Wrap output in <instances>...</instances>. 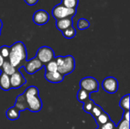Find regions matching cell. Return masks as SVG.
I'll list each match as a JSON object with an SVG mask.
<instances>
[{
  "mask_svg": "<svg viewBox=\"0 0 130 129\" xmlns=\"http://www.w3.org/2000/svg\"><path fill=\"white\" fill-rule=\"evenodd\" d=\"M9 52H10V47H8V46H2L0 47V55L2 56L4 59L8 58Z\"/></svg>",
  "mask_w": 130,
  "mask_h": 129,
  "instance_id": "cell-26",
  "label": "cell"
},
{
  "mask_svg": "<svg viewBox=\"0 0 130 129\" xmlns=\"http://www.w3.org/2000/svg\"><path fill=\"white\" fill-rule=\"evenodd\" d=\"M24 95L26 98L27 109L33 113H38L41 110L43 104L39 95Z\"/></svg>",
  "mask_w": 130,
  "mask_h": 129,
  "instance_id": "cell-6",
  "label": "cell"
},
{
  "mask_svg": "<svg viewBox=\"0 0 130 129\" xmlns=\"http://www.w3.org/2000/svg\"><path fill=\"white\" fill-rule=\"evenodd\" d=\"M90 94L88 92H87L86 90H83V89H81L78 90V94H77V99L79 102L81 103H85L86 102L87 100H90Z\"/></svg>",
  "mask_w": 130,
  "mask_h": 129,
  "instance_id": "cell-18",
  "label": "cell"
},
{
  "mask_svg": "<svg viewBox=\"0 0 130 129\" xmlns=\"http://www.w3.org/2000/svg\"><path fill=\"white\" fill-rule=\"evenodd\" d=\"M100 129H116V125L113 121L110 120L108 122H107L106 124L102 125L100 128Z\"/></svg>",
  "mask_w": 130,
  "mask_h": 129,
  "instance_id": "cell-28",
  "label": "cell"
},
{
  "mask_svg": "<svg viewBox=\"0 0 130 129\" xmlns=\"http://www.w3.org/2000/svg\"><path fill=\"white\" fill-rule=\"evenodd\" d=\"M24 2L28 5H34L37 4L38 0H24Z\"/></svg>",
  "mask_w": 130,
  "mask_h": 129,
  "instance_id": "cell-30",
  "label": "cell"
},
{
  "mask_svg": "<svg viewBox=\"0 0 130 129\" xmlns=\"http://www.w3.org/2000/svg\"><path fill=\"white\" fill-rule=\"evenodd\" d=\"M102 87L108 94H115L119 88L118 81L113 77H107L103 81Z\"/></svg>",
  "mask_w": 130,
  "mask_h": 129,
  "instance_id": "cell-7",
  "label": "cell"
},
{
  "mask_svg": "<svg viewBox=\"0 0 130 129\" xmlns=\"http://www.w3.org/2000/svg\"><path fill=\"white\" fill-rule=\"evenodd\" d=\"M26 83V79L20 70H16V71L10 76V84L11 87L13 89H18L22 87Z\"/></svg>",
  "mask_w": 130,
  "mask_h": 129,
  "instance_id": "cell-9",
  "label": "cell"
},
{
  "mask_svg": "<svg viewBox=\"0 0 130 129\" xmlns=\"http://www.w3.org/2000/svg\"><path fill=\"white\" fill-rule=\"evenodd\" d=\"M95 106V103L91 100V99L87 100L86 102L84 103L83 104V109L85 113H91V110L92 109L94 108V106Z\"/></svg>",
  "mask_w": 130,
  "mask_h": 129,
  "instance_id": "cell-24",
  "label": "cell"
},
{
  "mask_svg": "<svg viewBox=\"0 0 130 129\" xmlns=\"http://www.w3.org/2000/svg\"><path fill=\"white\" fill-rule=\"evenodd\" d=\"M73 21H72V17H66L62 19L57 20L56 22V26L58 30L60 31H63L66 29L69 28V27L72 26Z\"/></svg>",
  "mask_w": 130,
  "mask_h": 129,
  "instance_id": "cell-12",
  "label": "cell"
},
{
  "mask_svg": "<svg viewBox=\"0 0 130 129\" xmlns=\"http://www.w3.org/2000/svg\"><path fill=\"white\" fill-rule=\"evenodd\" d=\"M14 106L16 107L20 112H22V111L27 109V104L26 98H25L24 94L18 96V97L16 99L15 104Z\"/></svg>",
  "mask_w": 130,
  "mask_h": 129,
  "instance_id": "cell-14",
  "label": "cell"
},
{
  "mask_svg": "<svg viewBox=\"0 0 130 129\" xmlns=\"http://www.w3.org/2000/svg\"><path fill=\"white\" fill-rule=\"evenodd\" d=\"M55 61L57 65V71L62 76L71 74L75 69V62L72 56L55 57Z\"/></svg>",
  "mask_w": 130,
  "mask_h": 129,
  "instance_id": "cell-2",
  "label": "cell"
},
{
  "mask_svg": "<svg viewBox=\"0 0 130 129\" xmlns=\"http://www.w3.org/2000/svg\"><path fill=\"white\" fill-rule=\"evenodd\" d=\"M45 78L50 83L58 84L62 82L64 80V76H62L58 71L54 72H46L44 75Z\"/></svg>",
  "mask_w": 130,
  "mask_h": 129,
  "instance_id": "cell-11",
  "label": "cell"
},
{
  "mask_svg": "<svg viewBox=\"0 0 130 129\" xmlns=\"http://www.w3.org/2000/svg\"><path fill=\"white\" fill-rule=\"evenodd\" d=\"M45 68H46V72L57 71V65H56V62L55 61V59L49 62L48 63H46L45 65Z\"/></svg>",
  "mask_w": 130,
  "mask_h": 129,
  "instance_id": "cell-23",
  "label": "cell"
},
{
  "mask_svg": "<svg viewBox=\"0 0 130 129\" xmlns=\"http://www.w3.org/2000/svg\"><path fill=\"white\" fill-rule=\"evenodd\" d=\"M4 61H5V59H4L2 58V56L0 55V70L2 69V65H3Z\"/></svg>",
  "mask_w": 130,
  "mask_h": 129,
  "instance_id": "cell-31",
  "label": "cell"
},
{
  "mask_svg": "<svg viewBox=\"0 0 130 129\" xmlns=\"http://www.w3.org/2000/svg\"><path fill=\"white\" fill-rule=\"evenodd\" d=\"M49 19H50V15L48 12L42 9L37 11L33 16V21L37 25L46 24L48 22Z\"/></svg>",
  "mask_w": 130,
  "mask_h": 129,
  "instance_id": "cell-10",
  "label": "cell"
},
{
  "mask_svg": "<svg viewBox=\"0 0 130 129\" xmlns=\"http://www.w3.org/2000/svg\"><path fill=\"white\" fill-rule=\"evenodd\" d=\"M2 20L0 19V30L2 29Z\"/></svg>",
  "mask_w": 130,
  "mask_h": 129,
  "instance_id": "cell-32",
  "label": "cell"
},
{
  "mask_svg": "<svg viewBox=\"0 0 130 129\" xmlns=\"http://www.w3.org/2000/svg\"><path fill=\"white\" fill-rule=\"evenodd\" d=\"M129 94H126L122 97L120 102V106L124 111H129Z\"/></svg>",
  "mask_w": 130,
  "mask_h": 129,
  "instance_id": "cell-20",
  "label": "cell"
},
{
  "mask_svg": "<svg viewBox=\"0 0 130 129\" xmlns=\"http://www.w3.org/2000/svg\"><path fill=\"white\" fill-rule=\"evenodd\" d=\"M0 35H1V30H0Z\"/></svg>",
  "mask_w": 130,
  "mask_h": 129,
  "instance_id": "cell-33",
  "label": "cell"
},
{
  "mask_svg": "<svg viewBox=\"0 0 130 129\" xmlns=\"http://www.w3.org/2000/svg\"><path fill=\"white\" fill-rule=\"evenodd\" d=\"M27 56V52L24 44L21 41H18L10 47L8 59L11 65L16 68L21 62L26 60Z\"/></svg>",
  "mask_w": 130,
  "mask_h": 129,
  "instance_id": "cell-1",
  "label": "cell"
},
{
  "mask_svg": "<svg viewBox=\"0 0 130 129\" xmlns=\"http://www.w3.org/2000/svg\"><path fill=\"white\" fill-rule=\"evenodd\" d=\"M61 5L67 8L76 9L78 5V0H62Z\"/></svg>",
  "mask_w": 130,
  "mask_h": 129,
  "instance_id": "cell-19",
  "label": "cell"
},
{
  "mask_svg": "<svg viewBox=\"0 0 130 129\" xmlns=\"http://www.w3.org/2000/svg\"><path fill=\"white\" fill-rule=\"evenodd\" d=\"M116 129H129V122L122 119L118 125L116 126Z\"/></svg>",
  "mask_w": 130,
  "mask_h": 129,
  "instance_id": "cell-27",
  "label": "cell"
},
{
  "mask_svg": "<svg viewBox=\"0 0 130 129\" xmlns=\"http://www.w3.org/2000/svg\"><path fill=\"white\" fill-rule=\"evenodd\" d=\"M16 70L17 69L11 65V63L8 62V60L4 61L3 65L2 66V69H1L2 72L5 73V75H8L9 77L11 76L16 71Z\"/></svg>",
  "mask_w": 130,
  "mask_h": 129,
  "instance_id": "cell-15",
  "label": "cell"
},
{
  "mask_svg": "<svg viewBox=\"0 0 130 129\" xmlns=\"http://www.w3.org/2000/svg\"><path fill=\"white\" fill-rule=\"evenodd\" d=\"M104 111L103 110V109L100 106H98L97 104H95V106H94V108L92 109L91 110V113H90L92 117L95 119L96 118H98L101 114H102Z\"/></svg>",
  "mask_w": 130,
  "mask_h": 129,
  "instance_id": "cell-25",
  "label": "cell"
},
{
  "mask_svg": "<svg viewBox=\"0 0 130 129\" xmlns=\"http://www.w3.org/2000/svg\"><path fill=\"white\" fill-rule=\"evenodd\" d=\"M43 67V64L36 57L27 61L24 65V69L29 75H34L37 71L40 70Z\"/></svg>",
  "mask_w": 130,
  "mask_h": 129,
  "instance_id": "cell-8",
  "label": "cell"
},
{
  "mask_svg": "<svg viewBox=\"0 0 130 129\" xmlns=\"http://www.w3.org/2000/svg\"><path fill=\"white\" fill-rule=\"evenodd\" d=\"M0 88L5 91H8L11 89L10 84V77L3 72L0 74Z\"/></svg>",
  "mask_w": 130,
  "mask_h": 129,
  "instance_id": "cell-13",
  "label": "cell"
},
{
  "mask_svg": "<svg viewBox=\"0 0 130 129\" xmlns=\"http://www.w3.org/2000/svg\"><path fill=\"white\" fill-rule=\"evenodd\" d=\"M110 120V118L109 115L105 112H104L98 118L95 119V121H96V123L98 124V128H100L102 125H104V124L108 122Z\"/></svg>",
  "mask_w": 130,
  "mask_h": 129,
  "instance_id": "cell-17",
  "label": "cell"
},
{
  "mask_svg": "<svg viewBox=\"0 0 130 129\" xmlns=\"http://www.w3.org/2000/svg\"><path fill=\"white\" fill-rule=\"evenodd\" d=\"M20 111L14 106L9 108L6 112V117L11 121L17 120L20 116Z\"/></svg>",
  "mask_w": 130,
  "mask_h": 129,
  "instance_id": "cell-16",
  "label": "cell"
},
{
  "mask_svg": "<svg viewBox=\"0 0 130 129\" xmlns=\"http://www.w3.org/2000/svg\"><path fill=\"white\" fill-rule=\"evenodd\" d=\"M77 27H78V30H83L88 29L90 27V22L87 19H85V18H80L78 21Z\"/></svg>",
  "mask_w": 130,
  "mask_h": 129,
  "instance_id": "cell-22",
  "label": "cell"
},
{
  "mask_svg": "<svg viewBox=\"0 0 130 129\" xmlns=\"http://www.w3.org/2000/svg\"><path fill=\"white\" fill-rule=\"evenodd\" d=\"M80 88L86 90L89 94L97 93L99 90V84L96 78L93 77H85L79 82Z\"/></svg>",
  "mask_w": 130,
  "mask_h": 129,
  "instance_id": "cell-4",
  "label": "cell"
},
{
  "mask_svg": "<svg viewBox=\"0 0 130 129\" xmlns=\"http://www.w3.org/2000/svg\"><path fill=\"white\" fill-rule=\"evenodd\" d=\"M75 14L76 9L67 8L62 5L61 4L56 5L52 11V14L56 21L66 17H73V16H75Z\"/></svg>",
  "mask_w": 130,
  "mask_h": 129,
  "instance_id": "cell-3",
  "label": "cell"
},
{
  "mask_svg": "<svg viewBox=\"0 0 130 129\" xmlns=\"http://www.w3.org/2000/svg\"><path fill=\"white\" fill-rule=\"evenodd\" d=\"M97 129H100V128H97Z\"/></svg>",
  "mask_w": 130,
  "mask_h": 129,
  "instance_id": "cell-34",
  "label": "cell"
},
{
  "mask_svg": "<svg viewBox=\"0 0 130 129\" xmlns=\"http://www.w3.org/2000/svg\"><path fill=\"white\" fill-rule=\"evenodd\" d=\"M62 33L63 36L66 39H72L76 35V30L73 27V26H71L69 28L66 29L65 30L62 31Z\"/></svg>",
  "mask_w": 130,
  "mask_h": 129,
  "instance_id": "cell-21",
  "label": "cell"
},
{
  "mask_svg": "<svg viewBox=\"0 0 130 129\" xmlns=\"http://www.w3.org/2000/svg\"><path fill=\"white\" fill-rule=\"evenodd\" d=\"M123 119L129 122V111H124L123 114Z\"/></svg>",
  "mask_w": 130,
  "mask_h": 129,
  "instance_id": "cell-29",
  "label": "cell"
},
{
  "mask_svg": "<svg viewBox=\"0 0 130 129\" xmlns=\"http://www.w3.org/2000/svg\"><path fill=\"white\" fill-rule=\"evenodd\" d=\"M36 58L39 59L43 65L55 59V54L52 48L49 46H41L37 52Z\"/></svg>",
  "mask_w": 130,
  "mask_h": 129,
  "instance_id": "cell-5",
  "label": "cell"
}]
</instances>
